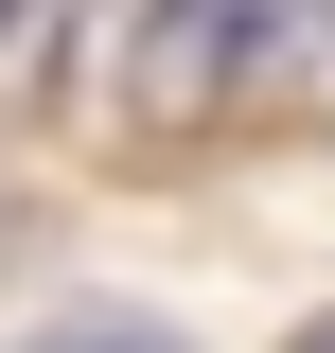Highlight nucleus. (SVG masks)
<instances>
[{"label": "nucleus", "mask_w": 335, "mask_h": 353, "mask_svg": "<svg viewBox=\"0 0 335 353\" xmlns=\"http://www.w3.org/2000/svg\"><path fill=\"white\" fill-rule=\"evenodd\" d=\"M318 18L335 0H124V53H106V71H124L141 124H212V106H247Z\"/></svg>", "instance_id": "1"}, {"label": "nucleus", "mask_w": 335, "mask_h": 353, "mask_svg": "<svg viewBox=\"0 0 335 353\" xmlns=\"http://www.w3.org/2000/svg\"><path fill=\"white\" fill-rule=\"evenodd\" d=\"M283 353H335V318H318V336H283Z\"/></svg>", "instance_id": "2"}, {"label": "nucleus", "mask_w": 335, "mask_h": 353, "mask_svg": "<svg viewBox=\"0 0 335 353\" xmlns=\"http://www.w3.org/2000/svg\"><path fill=\"white\" fill-rule=\"evenodd\" d=\"M0 18H18V0H0Z\"/></svg>", "instance_id": "3"}]
</instances>
